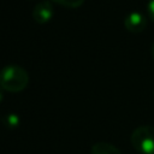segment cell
<instances>
[{
  "label": "cell",
  "instance_id": "obj_1",
  "mask_svg": "<svg viewBox=\"0 0 154 154\" xmlns=\"http://www.w3.org/2000/svg\"><path fill=\"white\" fill-rule=\"evenodd\" d=\"M29 84V75L19 65H6L0 71V88L10 93L24 90Z\"/></svg>",
  "mask_w": 154,
  "mask_h": 154
},
{
  "label": "cell",
  "instance_id": "obj_2",
  "mask_svg": "<svg viewBox=\"0 0 154 154\" xmlns=\"http://www.w3.org/2000/svg\"><path fill=\"white\" fill-rule=\"evenodd\" d=\"M131 146L142 154H154V126L141 125L130 136Z\"/></svg>",
  "mask_w": 154,
  "mask_h": 154
},
{
  "label": "cell",
  "instance_id": "obj_3",
  "mask_svg": "<svg viewBox=\"0 0 154 154\" xmlns=\"http://www.w3.org/2000/svg\"><path fill=\"white\" fill-rule=\"evenodd\" d=\"M54 14V8L52 5V1L43 0L35 5L32 10V18L38 24H45L52 19Z\"/></svg>",
  "mask_w": 154,
  "mask_h": 154
},
{
  "label": "cell",
  "instance_id": "obj_4",
  "mask_svg": "<svg viewBox=\"0 0 154 154\" xmlns=\"http://www.w3.org/2000/svg\"><path fill=\"white\" fill-rule=\"evenodd\" d=\"M124 26L130 32H134V34L142 32L147 26V18L141 12L134 11L125 17Z\"/></svg>",
  "mask_w": 154,
  "mask_h": 154
},
{
  "label": "cell",
  "instance_id": "obj_5",
  "mask_svg": "<svg viewBox=\"0 0 154 154\" xmlns=\"http://www.w3.org/2000/svg\"><path fill=\"white\" fill-rule=\"evenodd\" d=\"M90 154H122V152L108 142H96L93 144Z\"/></svg>",
  "mask_w": 154,
  "mask_h": 154
},
{
  "label": "cell",
  "instance_id": "obj_6",
  "mask_svg": "<svg viewBox=\"0 0 154 154\" xmlns=\"http://www.w3.org/2000/svg\"><path fill=\"white\" fill-rule=\"evenodd\" d=\"M2 124L5 125V128L10 129V130H14L19 126L20 124V118L18 114L16 113H7L4 118H2Z\"/></svg>",
  "mask_w": 154,
  "mask_h": 154
},
{
  "label": "cell",
  "instance_id": "obj_7",
  "mask_svg": "<svg viewBox=\"0 0 154 154\" xmlns=\"http://www.w3.org/2000/svg\"><path fill=\"white\" fill-rule=\"evenodd\" d=\"M52 2H55L63 7L66 8H77L83 5L84 0H51Z\"/></svg>",
  "mask_w": 154,
  "mask_h": 154
},
{
  "label": "cell",
  "instance_id": "obj_8",
  "mask_svg": "<svg viewBox=\"0 0 154 154\" xmlns=\"http://www.w3.org/2000/svg\"><path fill=\"white\" fill-rule=\"evenodd\" d=\"M147 10H148V14L149 18L154 22V0H149L148 5H147Z\"/></svg>",
  "mask_w": 154,
  "mask_h": 154
},
{
  "label": "cell",
  "instance_id": "obj_9",
  "mask_svg": "<svg viewBox=\"0 0 154 154\" xmlns=\"http://www.w3.org/2000/svg\"><path fill=\"white\" fill-rule=\"evenodd\" d=\"M2 99H4V93H2V89L0 88V102L2 101Z\"/></svg>",
  "mask_w": 154,
  "mask_h": 154
},
{
  "label": "cell",
  "instance_id": "obj_10",
  "mask_svg": "<svg viewBox=\"0 0 154 154\" xmlns=\"http://www.w3.org/2000/svg\"><path fill=\"white\" fill-rule=\"evenodd\" d=\"M152 57H153V59H154V43H153V46H152Z\"/></svg>",
  "mask_w": 154,
  "mask_h": 154
}]
</instances>
